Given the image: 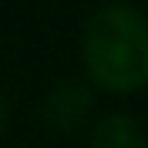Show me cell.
<instances>
[{"mask_svg":"<svg viewBox=\"0 0 148 148\" xmlns=\"http://www.w3.org/2000/svg\"><path fill=\"white\" fill-rule=\"evenodd\" d=\"M81 64L88 84L104 94L148 88V17L125 0L101 3L84 20Z\"/></svg>","mask_w":148,"mask_h":148,"instance_id":"6da1fadb","label":"cell"},{"mask_svg":"<svg viewBox=\"0 0 148 148\" xmlns=\"http://www.w3.org/2000/svg\"><path fill=\"white\" fill-rule=\"evenodd\" d=\"M91 108H94L91 84L67 77V81H57L54 88H47L37 114L44 121V128L51 131H77L81 125H88Z\"/></svg>","mask_w":148,"mask_h":148,"instance_id":"7a4b0ae2","label":"cell"},{"mask_svg":"<svg viewBox=\"0 0 148 148\" xmlns=\"http://www.w3.org/2000/svg\"><path fill=\"white\" fill-rule=\"evenodd\" d=\"M88 148H148V131L125 111H108L91 125Z\"/></svg>","mask_w":148,"mask_h":148,"instance_id":"3957f363","label":"cell"},{"mask_svg":"<svg viewBox=\"0 0 148 148\" xmlns=\"http://www.w3.org/2000/svg\"><path fill=\"white\" fill-rule=\"evenodd\" d=\"M7 125H10V104H7L3 94H0V135L7 131Z\"/></svg>","mask_w":148,"mask_h":148,"instance_id":"277c9868","label":"cell"}]
</instances>
